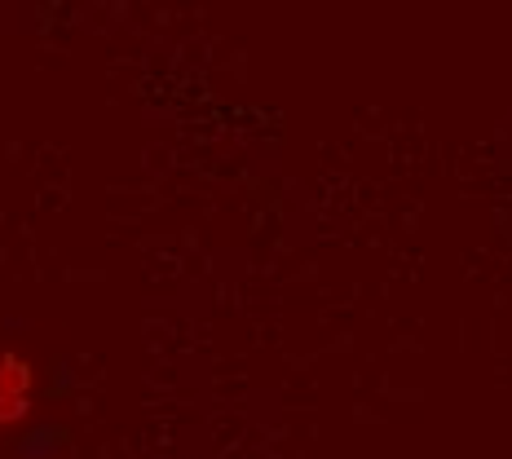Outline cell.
Masks as SVG:
<instances>
[{
  "mask_svg": "<svg viewBox=\"0 0 512 459\" xmlns=\"http://www.w3.org/2000/svg\"><path fill=\"white\" fill-rule=\"evenodd\" d=\"M36 411V362L23 349L0 345V433L23 429Z\"/></svg>",
  "mask_w": 512,
  "mask_h": 459,
  "instance_id": "1",
  "label": "cell"
}]
</instances>
